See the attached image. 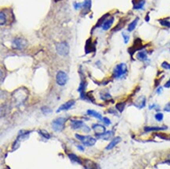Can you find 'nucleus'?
Here are the masks:
<instances>
[{"mask_svg":"<svg viewBox=\"0 0 170 169\" xmlns=\"http://www.w3.org/2000/svg\"><path fill=\"white\" fill-rule=\"evenodd\" d=\"M56 50L59 55L65 56L69 53V45L65 42H59L56 44Z\"/></svg>","mask_w":170,"mask_h":169,"instance_id":"1","label":"nucleus"},{"mask_svg":"<svg viewBox=\"0 0 170 169\" xmlns=\"http://www.w3.org/2000/svg\"><path fill=\"white\" fill-rule=\"evenodd\" d=\"M76 138L82 142L84 145L88 146H91L95 145L96 142V139L95 138H93L92 136H82V135H79V134H76L75 135Z\"/></svg>","mask_w":170,"mask_h":169,"instance_id":"2","label":"nucleus"},{"mask_svg":"<svg viewBox=\"0 0 170 169\" xmlns=\"http://www.w3.org/2000/svg\"><path fill=\"white\" fill-rule=\"evenodd\" d=\"M127 72V66L126 63H121L116 66V67L114 70V77L116 78H119L121 76H123Z\"/></svg>","mask_w":170,"mask_h":169,"instance_id":"3","label":"nucleus"},{"mask_svg":"<svg viewBox=\"0 0 170 169\" xmlns=\"http://www.w3.org/2000/svg\"><path fill=\"white\" fill-rule=\"evenodd\" d=\"M66 119L64 117H59L57 119L54 120L52 123V128L54 131H62L64 128V124H65Z\"/></svg>","mask_w":170,"mask_h":169,"instance_id":"4","label":"nucleus"},{"mask_svg":"<svg viewBox=\"0 0 170 169\" xmlns=\"http://www.w3.org/2000/svg\"><path fill=\"white\" fill-rule=\"evenodd\" d=\"M28 45V42L22 38H15L13 41V48L16 49H24Z\"/></svg>","mask_w":170,"mask_h":169,"instance_id":"5","label":"nucleus"},{"mask_svg":"<svg viewBox=\"0 0 170 169\" xmlns=\"http://www.w3.org/2000/svg\"><path fill=\"white\" fill-rule=\"evenodd\" d=\"M68 79V75L66 74L65 72H64L62 70L61 71H59L57 74H56V83L59 84V85H64V84L67 83Z\"/></svg>","mask_w":170,"mask_h":169,"instance_id":"6","label":"nucleus"},{"mask_svg":"<svg viewBox=\"0 0 170 169\" xmlns=\"http://www.w3.org/2000/svg\"><path fill=\"white\" fill-rule=\"evenodd\" d=\"M92 129H93V131H95L98 136H100V135H102V134H104V132H106V129H105V127L101 125V124H93V127H92Z\"/></svg>","mask_w":170,"mask_h":169,"instance_id":"7","label":"nucleus"},{"mask_svg":"<svg viewBox=\"0 0 170 169\" xmlns=\"http://www.w3.org/2000/svg\"><path fill=\"white\" fill-rule=\"evenodd\" d=\"M75 104V100H69L68 101L67 103H64L63 105H61L60 107L58 108V110H56V112L59 113L60 111H62V110H69L71 107H73Z\"/></svg>","mask_w":170,"mask_h":169,"instance_id":"8","label":"nucleus"},{"mask_svg":"<svg viewBox=\"0 0 170 169\" xmlns=\"http://www.w3.org/2000/svg\"><path fill=\"white\" fill-rule=\"evenodd\" d=\"M121 137H115V138H114L111 141V143L107 145V146L106 147V150H109L113 149L118 143H119L121 142Z\"/></svg>","mask_w":170,"mask_h":169,"instance_id":"9","label":"nucleus"},{"mask_svg":"<svg viewBox=\"0 0 170 169\" xmlns=\"http://www.w3.org/2000/svg\"><path fill=\"white\" fill-rule=\"evenodd\" d=\"M145 105H146V98L144 96H140L135 103L136 107H137L139 108H144Z\"/></svg>","mask_w":170,"mask_h":169,"instance_id":"10","label":"nucleus"},{"mask_svg":"<svg viewBox=\"0 0 170 169\" xmlns=\"http://www.w3.org/2000/svg\"><path fill=\"white\" fill-rule=\"evenodd\" d=\"M84 126L83 121H79V120H74L71 121V128L73 129H78Z\"/></svg>","mask_w":170,"mask_h":169,"instance_id":"11","label":"nucleus"},{"mask_svg":"<svg viewBox=\"0 0 170 169\" xmlns=\"http://www.w3.org/2000/svg\"><path fill=\"white\" fill-rule=\"evenodd\" d=\"M113 23H114V17H111V18L108 19V20H107V21H105L104 23V24L102 25L103 29L104 31H107L111 27Z\"/></svg>","mask_w":170,"mask_h":169,"instance_id":"12","label":"nucleus"},{"mask_svg":"<svg viewBox=\"0 0 170 169\" xmlns=\"http://www.w3.org/2000/svg\"><path fill=\"white\" fill-rule=\"evenodd\" d=\"M85 168L86 169H98V166L89 160H86L85 162Z\"/></svg>","mask_w":170,"mask_h":169,"instance_id":"13","label":"nucleus"},{"mask_svg":"<svg viewBox=\"0 0 170 169\" xmlns=\"http://www.w3.org/2000/svg\"><path fill=\"white\" fill-rule=\"evenodd\" d=\"M167 129V127H151L147 126L144 128L145 131H161V130H166Z\"/></svg>","mask_w":170,"mask_h":169,"instance_id":"14","label":"nucleus"},{"mask_svg":"<svg viewBox=\"0 0 170 169\" xmlns=\"http://www.w3.org/2000/svg\"><path fill=\"white\" fill-rule=\"evenodd\" d=\"M82 4H83L82 8L84 9L85 13L86 14L88 12L90 11L91 6H92V2H91V0H85L84 2H83Z\"/></svg>","mask_w":170,"mask_h":169,"instance_id":"15","label":"nucleus"},{"mask_svg":"<svg viewBox=\"0 0 170 169\" xmlns=\"http://www.w3.org/2000/svg\"><path fill=\"white\" fill-rule=\"evenodd\" d=\"M87 114H89V116H92V117H94L96 118H97L99 120H102V116L100 114H99L98 112L95 111V110H87Z\"/></svg>","mask_w":170,"mask_h":169,"instance_id":"16","label":"nucleus"},{"mask_svg":"<svg viewBox=\"0 0 170 169\" xmlns=\"http://www.w3.org/2000/svg\"><path fill=\"white\" fill-rule=\"evenodd\" d=\"M68 157H69L71 160L72 162H74V163L75 162V163H78V164H82L81 159H80L79 157H77L76 155L74 154V153H69V154H68Z\"/></svg>","mask_w":170,"mask_h":169,"instance_id":"17","label":"nucleus"},{"mask_svg":"<svg viewBox=\"0 0 170 169\" xmlns=\"http://www.w3.org/2000/svg\"><path fill=\"white\" fill-rule=\"evenodd\" d=\"M138 21H139V18H136L134 21H133L132 22H131L129 24L128 26V31H129V32H131V31H133L134 29L136 28V25H137V23Z\"/></svg>","mask_w":170,"mask_h":169,"instance_id":"18","label":"nucleus"},{"mask_svg":"<svg viewBox=\"0 0 170 169\" xmlns=\"http://www.w3.org/2000/svg\"><path fill=\"white\" fill-rule=\"evenodd\" d=\"M112 136H113V131H106L102 135H100V136H98V137H100V138H102L103 139H105V140H108V139H111L112 138Z\"/></svg>","mask_w":170,"mask_h":169,"instance_id":"19","label":"nucleus"},{"mask_svg":"<svg viewBox=\"0 0 170 169\" xmlns=\"http://www.w3.org/2000/svg\"><path fill=\"white\" fill-rule=\"evenodd\" d=\"M136 58H137L138 60H141V61L146 60L147 59V53H146L145 51L139 52V53H137V55H136Z\"/></svg>","mask_w":170,"mask_h":169,"instance_id":"20","label":"nucleus"},{"mask_svg":"<svg viewBox=\"0 0 170 169\" xmlns=\"http://www.w3.org/2000/svg\"><path fill=\"white\" fill-rule=\"evenodd\" d=\"M6 15L5 13L3 11H1L0 13V23H1V25H4L5 23H6Z\"/></svg>","mask_w":170,"mask_h":169,"instance_id":"21","label":"nucleus"},{"mask_svg":"<svg viewBox=\"0 0 170 169\" xmlns=\"http://www.w3.org/2000/svg\"><path fill=\"white\" fill-rule=\"evenodd\" d=\"M145 4V1L144 0H143L142 2H139L137 4L133 5V9H142L144 6Z\"/></svg>","mask_w":170,"mask_h":169,"instance_id":"22","label":"nucleus"},{"mask_svg":"<svg viewBox=\"0 0 170 169\" xmlns=\"http://www.w3.org/2000/svg\"><path fill=\"white\" fill-rule=\"evenodd\" d=\"M159 23H160L161 25L164 26V27L170 28V22L169 21H167L166 19H161V20H159Z\"/></svg>","mask_w":170,"mask_h":169,"instance_id":"23","label":"nucleus"},{"mask_svg":"<svg viewBox=\"0 0 170 169\" xmlns=\"http://www.w3.org/2000/svg\"><path fill=\"white\" fill-rule=\"evenodd\" d=\"M41 110H42V114L45 115L49 114H51L52 113V110L49 107H42L41 108Z\"/></svg>","mask_w":170,"mask_h":169,"instance_id":"24","label":"nucleus"},{"mask_svg":"<svg viewBox=\"0 0 170 169\" xmlns=\"http://www.w3.org/2000/svg\"><path fill=\"white\" fill-rule=\"evenodd\" d=\"M125 106H126V103H119L116 104V109L119 110V112L121 113L123 111V110L125 109Z\"/></svg>","mask_w":170,"mask_h":169,"instance_id":"25","label":"nucleus"},{"mask_svg":"<svg viewBox=\"0 0 170 169\" xmlns=\"http://www.w3.org/2000/svg\"><path fill=\"white\" fill-rule=\"evenodd\" d=\"M39 134L42 137H44L45 138H47V139H49L50 138V135H49L47 131H46L45 130H40L39 131Z\"/></svg>","mask_w":170,"mask_h":169,"instance_id":"26","label":"nucleus"},{"mask_svg":"<svg viewBox=\"0 0 170 169\" xmlns=\"http://www.w3.org/2000/svg\"><path fill=\"white\" fill-rule=\"evenodd\" d=\"M163 114H161V113H157L154 117H155V119L158 121H161L162 120H163Z\"/></svg>","mask_w":170,"mask_h":169,"instance_id":"27","label":"nucleus"},{"mask_svg":"<svg viewBox=\"0 0 170 169\" xmlns=\"http://www.w3.org/2000/svg\"><path fill=\"white\" fill-rule=\"evenodd\" d=\"M161 67L164 68V69H166V70H168V69H170V64L169 63H167L166 61L163 62V63H161Z\"/></svg>","mask_w":170,"mask_h":169,"instance_id":"28","label":"nucleus"},{"mask_svg":"<svg viewBox=\"0 0 170 169\" xmlns=\"http://www.w3.org/2000/svg\"><path fill=\"white\" fill-rule=\"evenodd\" d=\"M122 36H123V39H124V42L125 43H128V42L129 41V36L128 35H126V33H122Z\"/></svg>","mask_w":170,"mask_h":169,"instance_id":"29","label":"nucleus"},{"mask_svg":"<svg viewBox=\"0 0 170 169\" xmlns=\"http://www.w3.org/2000/svg\"><path fill=\"white\" fill-rule=\"evenodd\" d=\"M82 6H83L82 3H79V2H75L74 3V7H75V9H81V8H82Z\"/></svg>","mask_w":170,"mask_h":169,"instance_id":"30","label":"nucleus"},{"mask_svg":"<svg viewBox=\"0 0 170 169\" xmlns=\"http://www.w3.org/2000/svg\"><path fill=\"white\" fill-rule=\"evenodd\" d=\"M103 121L104 122V124H106L107 125H109L111 124V121H110L107 117H104V118H103Z\"/></svg>","mask_w":170,"mask_h":169,"instance_id":"31","label":"nucleus"},{"mask_svg":"<svg viewBox=\"0 0 170 169\" xmlns=\"http://www.w3.org/2000/svg\"><path fill=\"white\" fill-rule=\"evenodd\" d=\"M164 110L166 111V112H170V103H169L168 104H166V107H164Z\"/></svg>","mask_w":170,"mask_h":169,"instance_id":"32","label":"nucleus"},{"mask_svg":"<svg viewBox=\"0 0 170 169\" xmlns=\"http://www.w3.org/2000/svg\"><path fill=\"white\" fill-rule=\"evenodd\" d=\"M164 86L166 87V88H170V78L168 82H166V84H165V85H164Z\"/></svg>","mask_w":170,"mask_h":169,"instance_id":"33","label":"nucleus"},{"mask_svg":"<svg viewBox=\"0 0 170 169\" xmlns=\"http://www.w3.org/2000/svg\"><path fill=\"white\" fill-rule=\"evenodd\" d=\"M83 130H84V131H86V132H89V130H90V129H89V128L88 126H86V125H84V128H83Z\"/></svg>","mask_w":170,"mask_h":169,"instance_id":"34","label":"nucleus"},{"mask_svg":"<svg viewBox=\"0 0 170 169\" xmlns=\"http://www.w3.org/2000/svg\"><path fill=\"white\" fill-rule=\"evenodd\" d=\"M143 0H133V5H135V4H137V3H139V2H142Z\"/></svg>","mask_w":170,"mask_h":169,"instance_id":"35","label":"nucleus"},{"mask_svg":"<svg viewBox=\"0 0 170 169\" xmlns=\"http://www.w3.org/2000/svg\"><path fill=\"white\" fill-rule=\"evenodd\" d=\"M161 92H162V88H161V87H160V88H159V89H158V90H157V93L160 94Z\"/></svg>","mask_w":170,"mask_h":169,"instance_id":"36","label":"nucleus"},{"mask_svg":"<svg viewBox=\"0 0 170 169\" xmlns=\"http://www.w3.org/2000/svg\"><path fill=\"white\" fill-rule=\"evenodd\" d=\"M78 148H79L80 150H82V151H83V150H84V148L82 147V146H78Z\"/></svg>","mask_w":170,"mask_h":169,"instance_id":"37","label":"nucleus"},{"mask_svg":"<svg viewBox=\"0 0 170 169\" xmlns=\"http://www.w3.org/2000/svg\"><path fill=\"white\" fill-rule=\"evenodd\" d=\"M150 21V18H149V16H148V14L147 15V16H146V21L147 22H148V21Z\"/></svg>","mask_w":170,"mask_h":169,"instance_id":"38","label":"nucleus"},{"mask_svg":"<svg viewBox=\"0 0 170 169\" xmlns=\"http://www.w3.org/2000/svg\"><path fill=\"white\" fill-rule=\"evenodd\" d=\"M54 1H55V2H58L59 0H54Z\"/></svg>","mask_w":170,"mask_h":169,"instance_id":"39","label":"nucleus"}]
</instances>
